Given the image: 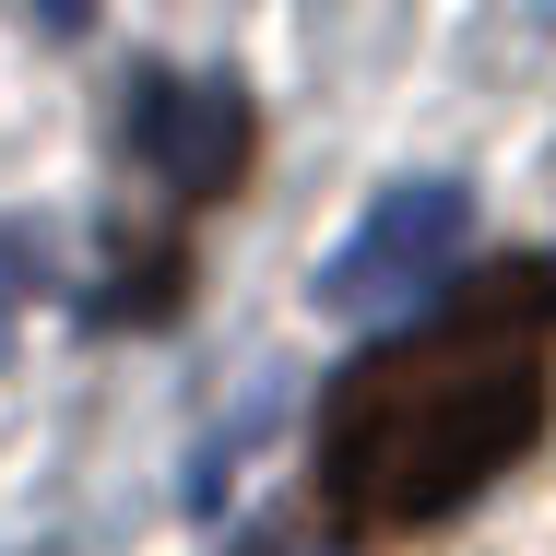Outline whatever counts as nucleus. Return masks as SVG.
Here are the masks:
<instances>
[{"label":"nucleus","instance_id":"nucleus-2","mask_svg":"<svg viewBox=\"0 0 556 556\" xmlns=\"http://www.w3.org/2000/svg\"><path fill=\"white\" fill-rule=\"evenodd\" d=\"M462 225H473V202H462L450 178H403V190H379V202H367V225L320 261V308H343V320L415 308L427 285H450Z\"/></svg>","mask_w":556,"mask_h":556},{"label":"nucleus","instance_id":"nucleus-1","mask_svg":"<svg viewBox=\"0 0 556 556\" xmlns=\"http://www.w3.org/2000/svg\"><path fill=\"white\" fill-rule=\"evenodd\" d=\"M545 355L533 332L462 308L450 332H415L332 379L320 403V509L343 533H415L462 509L485 473H509L545 439Z\"/></svg>","mask_w":556,"mask_h":556},{"label":"nucleus","instance_id":"nucleus-4","mask_svg":"<svg viewBox=\"0 0 556 556\" xmlns=\"http://www.w3.org/2000/svg\"><path fill=\"white\" fill-rule=\"evenodd\" d=\"M249 556H308V545H249Z\"/></svg>","mask_w":556,"mask_h":556},{"label":"nucleus","instance_id":"nucleus-3","mask_svg":"<svg viewBox=\"0 0 556 556\" xmlns=\"http://www.w3.org/2000/svg\"><path fill=\"white\" fill-rule=\"evenodd\" d=\"M249 142H261V118L249 96L225 84V72H154L142 96H130V154L178 190V202H214L249 178Z\"/></svg>","mask_w":556,"mask_h":556},{"label":"nucleus","instance_id":"nucleus-5","mask_svg":"<svg viewBox=\"0 0 556 556\" xmlns=\"http://www.w3.org/2000/svg\"><path fill=\"white\" fill-rule=\"evenodd\" d=\"M0 332H12V285H0Z\"/></svg>","mask_w":556,"mask_h":556}]
</instances>
